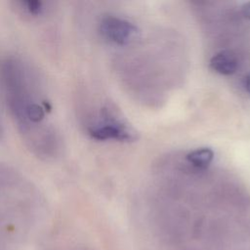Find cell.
I'll return each mask as SVG.
<instances>
[{
    "instance_id": "7",
    "label": "cell",
    "mask_w": 250,
    "mask_h": 250,
    "mask_svg": "<svg viewBox=\"0 0 250 250\" xmlns=\"http://www.w3.org/2000/svg\"><path fill=\"white\" fill-rule=\"evenodd\" d=\"M17 4L23 13L32 17L41 16L46 11V3L41 0H21Z\"/></svg>"
},
{
    "instance_id": "1",
    "label": "cell",
    "mask_w": 250,
    "mask_h": 250,
    "mask_svg": "<svg viewBox=\"0 0 250 250\" xmlns=\"http://www.w3.org/2000/svg\"><path fill=\"white\" fill-rule=\"evenodd\" d=\"M0 81L9 111L25 145L39 157L56 156L61 139L47 121L49 104L42 97L30 66L17 57H9L1 63Z\"/></svg>"
},
{
    "instance_id": "3",
    "label": "cell",
    "mask_w": 250,
    "mask_h": 250,
    "mask_svg": "<svg viewBox=\"0 0 250 250\" xmlns=\"http://www.w3.org/2000/svg\"><path fill=\"white\" fill-rule=\"evenodd\" d=\"M100 120L88 127V134L97 141L116 140L119 142H133L137 140V132L121 117L112 106L101 109Z\"/></svg>"
},
{
    "instance_id": "10",
    "label": "cell",
    "mask_w": 250,
    "mask_h": 250,
    "mask_svg": "<svg viewBox=\"0 0 250 250\" xmlns=\"http://www.w3.org/2000/svg\"><path fill=\"white\" fill-rule=\"evenodd\" d=\"M54 250H72V249H68L65 246V247H61V248H57V249H54Z\"/></svg>"
},
{
    "instance_id": "6",
    "label": "cell",
    "mask_w": 250,
    "mask_h": 250,
    "mask_svg": "<svg viewBox=\"0 0 250 250\" xmlns=\"http://www.w3.org/2000/svg\"><path fill=\"white\" fill-rule=\"evenodd\" d=\"M214 158V152L211 148L201 147L194 149L187 154V160L197 168H206Z\"/></svg>"
},
{
    "instance_id": "2",
    "label": "cell",
    "mask_w": 250,
    "mask_h": 250,
    "mask_svg": "<svg viewBox=\"0 0 250 250\" xmlns=\"http://www.w3.org/2000/svg\"><path fill=\"white\" fill-rule=\"evenodd\" d=\"M17 180L15 173L0 167V250L17 246L31 222L29 202L19 195H11Z\"/></svg>"
},
{
    "instance_id": "4",
    "label": "cell",
    "mask_w": 250,
    "mask_h": 250,
    "mask_svg": "<svg viewBox=\"0 0 250 250\" xmlns=\"http://www.w3.org/2000/svg\"><path fill=\"white\" fill-rule=\"evenodd\" d=\"M100 31L105 39L118 45H125L135 40L139 32L133 23L112 15L102 18Z\"/></svg>"
},
{
    "instance_id": "9",
    "label": "cell",
    "mask_w": 250,
    "mask_h": 250,
    "mask_svg": "<svg viewBox=\"0 0 250 250\" xmlns=\"http://www.w3.org/2000/svg\"><path fill=\"white\" fill-rule=\"evenodd\" d=\"M243 88L248 94H250V73L247 74L243 79Z\"/></svg>"
},
{
    "instance_id": "8",
    "label": "cell",
    "mask_w": 250,
    "mask_h": 250,
    "mask_svg": "<svg viewBox=\"0 0 250 250\" xmlns=\"http://www.w3.org/2000/svg\"><path fill=\"white\" fill-rule=\"evenodd\" d=\"M241 12H242V15L250 20V2H247L245 3L243 6H242V9H241Z\"/></svg>"
},
{
    "instance_id": "5",
    "label": "cell",
    "mask_w": 250,
    "mask_h": 250,
    "mask_svg": "<svg viewBox=\"0 0 250 250\" xmlns=\"http://www.w3.org/2000/svg\"><path fill=\"white\" fill-rule=\"evenodd\" d=\"M210 67L222 75H230L237 70L238 60L231 51H221L210 60Z\"/></svg>"
},
{
    "instance_id": "11",
    "label": "cell",
    "mask_w": 250,
    "mask_h": 250,
    "mask_svg": "<svg viewBox=\"0 0 250 250\" xmlns=\"http://www.w3.org/2000/svg\"><path fill=\"white\" fill-rule=\"evenodd\" d=\"M2 135H3V130H2V126H1V123H0V139H1Z\"/></svg>"
}]
</instances>
